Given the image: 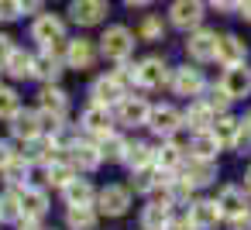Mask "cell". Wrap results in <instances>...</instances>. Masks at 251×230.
Listing matches in <instances>:
<instances>
[{
	"mask_svg": "<svg viewBox=\"0 0 251 230\" xmlns=\"http://www.w3.org/2000/svg\"><path fill=\"white\" fill-rule=\"evenodd\" d=\"M237 11H241L244 21H251V0H241V7H237Z\"/></svg>",
	"mask_w": 251,
	"mask_h": 230,
	"instance_id": "obj_44",
	"label": "cell"
},
{
	"mask_svg": "<svg viewBox=\"0 0 251 230\" xmlns=\"http://www.w3.org/2000/svg\"><path fill=\"white\" fill-rule=\"evenodd\" d=\"M38 114H42V124L45 127H59L62 117L69 114V96L62 90H55V86H45L38 93Z\"/></svg>",
	"mask_w": 251,
	"mask_h": 230,
	"instance_id": "obj_2",
	"label": "cell"
},
{
	"mask_svg": "<svg viewBox=\"0 0 251 230\" xmlns=\"http://www.w3.org/2000/svg\"><path fill=\"white\" fill-rule=\"evenodd\" d=\"M169 83H172L176 96H200V93L206 90L203 72H200V69H193V66H179V69H172Z\"/></svg>",
	"mask_w": 251,
	"mask_h": 230,
	"instance_id": "obj_6",
	"label": "cell"
},
{
	"mask_svg": "<svg viewBox=\"0 0 251 230\" xmlns=\"http://www.w3.org/2000/svg\"><path fill=\"white\" fill-rule=\"evenodd\" d=\"M25 11H21V4L18 0H0V21H14V18H21Z\"/></svg>",
	"mask_w": 251,
	"mask_h": 230,
	"instance_id": "obj_38",
	"label": "cell"
},
{
	"mask_svg": "<svg viewBox=\"0 0 251 230\" xmlns=\"http://www.w3.org/2000/svg\"><path fill=\"white\" fill-rule=\"evenodd\" d=\"M4 72H7V76H14V79H28V76H35V55H31V52L14 48V52H11V59L4 62Z\"/></svg>",
	"mask_w": 251,
	"mask_h": 230,
	"instance_id": "obj_28",
	"label": "cell"
},
{
	"mask_svg": "<svg viewBox=\"0 0 251 230\" xmlns=\"http://www.w3.org/2000/svg\"><path fill=\"white\" fill-rule=\"evenodd\" d=\"M21 4V11L25 14H35V11H42V0H18Z\"/></svg>",
	"mask_w": 251,
	"mask_h": 230,
	"instance_id": "obj_42",
	"label": "cell"
},
{
	"mask_svg": "<svg viewBox=\"0 0 251 230\" xmlns=\"http://www.w3.org/2000/svg\"><path fill=\"white\" fill-rule=\"evenodd\" d=\"M97 62V45L90 38H73L66 42V66L69 69H90Z\"/></svg>",
	"mask_w": 251,
	"mask_h": 230,
	"instance_id": "obj_16",
	"label": "cell"
},
{
	"mask_svg": "<svg viewBox=\"0 0 251 230\" xmlns=\"http://www.w3.org/2000/svg\"><path fill=\"white\" fill-rule=\"evenodd\" d=\"M131 185H134V192H155V189H165V185H169V172H162V168H155V165L134 168Z\"/></svg>",
	"mask_w": 251,
	"mask_h": 230,
	"instance_id": "obj_20",
	"label": "cell"
},
{
	"mask_svg": "<svg viewBox=\"0 0 251 230\" xmlns=\"http://www.w3.org/2000/svg\"><path fill=\"white\" fill-rule=\"evenodd\" d=\"M69 14H73L76 24L93 28V24H100V21L110 14V7H107V0H73V4H69Z\"/></svg>",
	"mask_w": 251,
	"mask_h": 230,
	"instance_id": "obj_8",
	"label": "cell"
},
{
	"mask_svg": "<svg viewBox=\"0 0 251 230\" xmlns=\"http://www.w3.org/2000/svg\"><path fill=\"white\" fill-rule=\"evenodd\" d=\"M11 158H14V151H11V144H7V141H0V168H4V165H7Z\"/></svg>",
	"mask_w": 251,
	"mask_h": 230,
	"instance_id": "obj_41",
	"label": "cell"
},
{
	"mask_svg": "<svg viewBox=\"0 0 251 230\" xmlns=\"http://www.w3.org/2000/svg\"><path fill=\"white\" fill-rule=\"evenodd\" d=\"M0 220H4V213H0Z\"/></svg>",
	"mask_w": 251,
	"mask_h": 230,
	"instance_id": "obj_47",
	"label": "cell"
},
{
	"mask_svg": "<svg viewBox=\"0 0 251 230\" xmlns=\"http://www.w3.org/2000/svg\"><path fill=\"white\" fill-rule=\"evenodd\" d=\"M186 55L196 59V62H210V59H217V35L206 31V28H196V31L186 38Z\"/></svg>",
	"mask_w": 251,
	"mask_h": 230,
	"instance_id": "obj_12",
	"label": "cell"
},
{
	"mask_svg": "<svg viewBox=\"0 0 251 230\" xmlns=\"http://www.w3.org/2000/svg\"><path fill=\"white\" fill-rule=\"evenodd\" d=\"M97 203H100V213L107 216H124L131 209V192L124 185H107L97 192Z\"/></svg>",
	"mask_w": 251,
	"mask_h": 230,
	"instance_id": "obj_13",
	"label": "cell"
},
{
	"mask_svg": "<svg viewBox=\"0 0 251 230\" xmlns=\"http://www.w3.org/2000/svg\"><path fill=\"white\" fill-rule=\"evenodd\" d=\"M189 151L193 158H203V161H213L220 155V141L213 138V131H193V141H189Z\"/></svg>",
	"mask_w": 251,
	"mask_h": 230,
	"instance_id": "obj_26",
	"label": "cell"
},
{
	"mask_svg": "<svg viewBox=\"0 0 251 230\" xmlns=\"http://www.w3.org/2000/svg\"><path fill=\"white\" fill-rule=\"evenodd\" d=\"M11 52H14V42L7 35H0V69H4V62L11 59Z\"/></svg>",
	"mask_w": 251,
	"mask_h": 230,
	"instance_id": "obj_39",
	"label": "cell"
},
{
	"mask_svg": "<svg viewBox=\"0 0 251 230\" xmlns=\"http://www.w3.org/2000/svg\"><path fill=\"white\" fill-rule=\"evenodd\" d=\"M169 76H172V69H169V62L158 59V55H148V59L138 62V86H145V90H158Z\"/></svg>",
	"mask_w": 251,
	"mask_h": 230,
	"instance_id": "obj_7",
	"label": "cell"
},
{
	"mask_svg": "<svg viewBox=\"0 0 251 230\" xmlns=\"http://www.w3.org/2000/svg\"><path fill=\"white\" fill-rule=\"evenodd\" d=\"M169 230H196V227H193V223H189V220H179V223H176V220H172V223H169Z\"/></svg>",
	"mask_w": 251,
	"mask_h": 230,
	"instance_id": "obj_43",
	"label": "cell"
},
{
	"mask_svg": "<svg viewBox=\"0 0 251 230\" xmlns=\"http://www.w3.org/2000/svg\"><path fill=\"white\" fill-rule=\"evenodd\" d=\"M179 179L189 185V189H200V185H210L217 179V165L213 161H203V158H189L179 172Z\"/></svg>",
	"mask_w": 251,
	"mask_h": 230,
	"instance_id": "obj_14",
	"label": "cell"
},
{
	"mask_svg": "<svg viewBox=\"0 0 251 230\" xmlns=\"http://www.w3.org/2000/svg\"><path fill=\"white\" fill-rule=\"evenodd\" d=\"M138 38H141V42H162V38H165V24H162V18L148 14V18L141 21V28H138Z\"/></svg>",
	"mask_w": 251,
	"mask_h": 230,
	"instance_id": "obj_36",
	"label": "cell"
},
{
	"mask_svg": "<svg viewBox=\"0 0 251 230\" xmlns=\"http://www.w3.org/2000/svg\"><path fill=\"white\" fill-rule=\"evenodd\" d=\"M69 151H73V155H69V165H79V168H97V165L103 161L97 141H76Z\"/></svg>",
	"mask_w": 251,
	"mask_h": 230,
	"instance_id": "obj_27",
	"label": "cell"
},
{
	"mask_svg": "<svg viewBox=\"0 0 251 230\" xmlns=\"http://www.w3.org/2000/svg\"><path fill=\"white\" fill-rule=\"evenodd\" d=\"M172 223V199H151L141 209V230H169Z\"/></svg>",
	"mask_w": 251,
	"mask_h": 230,
	"instance_id": "obj_15",
	"label": "cell"
},
{
	"mask_svg": "<svg viewBox=\"0 0 251 230\" xmlns=\"http://www.w3.org/2000/svg\"><path fill=\"white\" fill-rule=\"evenodd\" d=\"M62 76V59L52 52V48H42L38 55H35V79H42V83H55Z\"/></svg>",
	"mask_w": 251,
	"mask_h": 230,
	"instance_id": "obj_25",
	"label": "cell"
},
{
	"mask_svg": "<svg viewBox=\"0 0 251 230\" xmlns=\"http://www.w3.org/2000/svg\"><path fill=\"white\" fill-rule=\"evenodd\" d=\"M217 206H220V216H227V220H248V213H251V199L241 185H224L217 192Z\"/></svg>",
	"mask_w": 251,
	"mask_h": 230,
	"instance_id": "obj_4",
	"label": "cell"
},
{
	"mask_svg": "<svg viewBox=\"0 0 251 230\" xmlns=\"http://www.w3.org/2000/svg\"><path fill=\"white\" fill-rule=\"evenodd\" d=\"M49 185H55V189H66L73 179H76V172H73V165L69 161H55V165H49Z\"/></svg>",
	"mask_w": 251,
	"mask_h": 230,
	"instance_id": "obj_35",
	"label": "cell"
},
{
	"mask_svg": "<svg viewBox=\"0 0 251 230\" xmlns=\"http://www.w3.org/2000/svg\"><path fill=\"white\" fill-rule=\"evenodd\" d=\"M45 213H49V196H45V189L25 185V189H21V216H25V220H42Z\"/></svg>",
	"mask_w": 251,
	"mask_h": 230,
	"instance_id": "obj_24",
	"label": "cell"
},
{
	"mask_svg": "<svg viewBox=\"0 0 251 230\" xmlns=\"http://www.w3.org/2000/svg\"><path fill=\"white\" fill-rule=\"evenodd\" d=\"M217 220H220L217 199H196V203L189 206V223H193L196 230H213Z\"/></svg>",
	"mask_w": 251,
	"mask_h": 230,
	"instance_id": "obj_21",
	"label": "cell"
},
{
	"mask_svg": "<svg viewBox=\"0 0 251 230\" xmlns=\"http://www.w3.org/2000/svg\"><path fill=\"white\" fill-rule=\"evenodd\" d=\"M186 127H193V131H210V124L217 120V114L206 107V100H200V103H189V110H186Z\"/></svg>",
	"mask_w": 251,
	"mask_h": 230,
	"instance_id": "obj_29",
	"label": "cell"
},
{
	"mask_svg": "<svg viewBox=\"0 0 251 230\" xmlns=\"http://www.w3.org/2000/svg\"><path fill=\"white\" fill-rule=\"evenodd\" d=\"M90 96H93V103H100V107H114V103H121L127 93H124V86H121L114 76H100V79L90 86Z\"/></svg>",
	"mask_w": 251,
	"mask_h": 230,
	"instance_id": "obj_18",
	"label": "cell"
},
{
	"mask_svg": "<svg viewBox=\"0 0 251 230\" xmlns=\"http://www.w3.org/2000/svg\"><path fill=\"white\" fill-rule=\"evenodd\" d=\"M227 103H230V96H227V93H224L220 86H213V90H210V100H206V107H210V110H213V114L220 117V114L227 110Z\"/></svg>",
	"mask_w": 251,
	"mask_h": 230,
	"instance_id": "obj_37",
	"label": "cell"
},
{
	"mask_svg": "<svg viewBox=\"0 0 251 230\" xmlns=\"http://www.w3.org/2000/svg\"><path fill=\"white\" fill-rule=\"evenodd\" d=\"M97 148H100V155H103V158L121 161V158H124L127 141H124V138H117V134H107V138H100V141H97Z\"/></svg>",
	"mask_w": 251,
	"mask_h": 230,
	"instance_id": "obj_34",
	"label": "cell"
},
{
	"mask_svg": "<svg viewBox=\"0 0 251 230\" xmlns=\"http://www.w3.org/2000/svg\"><path fill=\"white\" fill-rule=\"evenodd\" d=\"M100 52L110 59V62H127V55L134 52V35L124 28V24H114L103 31L100 38Z\"/></svg>",
	"mask_w": 251,
	"mask_h": 230,
	"instance_id": "obj_1",
	"label": "cell"
},
{
	"mask_svg": "<svg viewBox=\"0 0 251 230\" xmlns=\"http://www.w3.org/2000/svg\"><path fill=\"white\" fill-rule=\"evenodd\" d=\"M148 127L155 131V134H176L179 127H186L182 124V117H179V110L176 107H169V103H162V107H151V117H148Z\"/></svg>",
	"mask_w": 251,
	"mask_h": 230,
	"instance_id": "obj_17",
	"label": "cell"
},
{
	"mask_svg": "<svg viewBox=\"0 0 251 230\" xmlns=\"http://www.w3.org/2000/svg\"><path fill=\"white\" fill-rule=\"evenodd\" d=\"M148 117H151V103L141 100V96H124L117 103V120L127 124V127H145Z\"/></svg>",
	"mask_w": 251,
	"mask_h": 230,
	"instance_id": "obj_10",
	"label": "cell"
},
{
	"mask_svg": "<svg viewBox=\"0 0 251 230\" xmlns=\"http://www.w3.org/2000/svg\"><path fill=\"white\" fill-rule=\"evenodd\" d=\"M244 189L251 192V168H248V175H244Z\"/></svg>",
	"mask_w": 251,
	"mask_h": 230,
	"instance_id": "obj_46",
	"label": "cell"
},
{
	"mask_svg": "<svg viewBox=\"0 0 251 230\" xmlns=\"http://www.w3.org/2000/svg\"><path fill=\"white\" fill-rule=\"evenodd\" d=\"M244 55H248V45H244L237 35H220V38H217V62H224L227 69H230V66H241Z\"/></svg>",
	"mask_w": 251,
	"mask_h": 230,
	"instance_id": "obj_19",
	"label": "cell"
},
{
	"mask_svg": "<svg viewBox=\"0 0 251 230\" xmlns=\"http://www.w3.org/2000/svg\"><path fill=\"white\" fill-rule=\"evenodd\" d=\"M124 4H127V7H148L151 0H124Z\"/></svg>",
	"mask_w": 251,
	"mask_h": 230,
	"instance_id": "obj_45",
	"label": "cell"
},
{
	"mask_svg": "<svg viewBox=\"0 0 251 230\" xmlns=\"http://www.w3.org/2000/svg\"><path fill=\"white\" fill-rule=\"evenodd\" d=\"M79 124H83V131H86L93 141H100V138L114 134V117H110V107H100V103H90V107L83 110Z\"/></svg>",
	"mask_w": 251,
	"mask_h": 230,
	"instance_id": "obj_5",
	"label": "cell"
},
{
	"mask_svg": "<svg viewBox=\"0 0 251 230\" xmlns=\"http://www.w3.org/2000/svg\"><path fill=\"white\" fill-rule=\"evenodd\" d=\"M210 4H213L217 11H237V7H241V0H210Z\"/></svg>",
	"mask_w": 251,
	"mask_h": 230,
	"instance_id": "obj_40",
	"label": "cell"
},
{
	"mask_svg": "<svg viewBox=\"0 0 251 230\" xmlns=\"http://www.w3.org/2000/svg\"><path fill=\"white\" fill-rule=\"evenodd\" d=\"M0 172H4V182H7V185L18 189V185H25V179H28V158H25V155H14Z\"/></svg>",
	"mask_w": 251,
	"mask_h": 230,
	"instance_id": "obj_32",
	"label": "cell"
},
{
	"mask_svg": "<svg viewBox=\"0 0 251 230\" xmlns=\"http://www.w3.org/2000/svg\"><path fill=\"white\" fill-rule=\"evenodd\" d=\"M62 196H66V203H69V206H90L97 192H93L90 179H73V182L62 189Z\"/></svg>",
	"mask_w": 251,
	"mask_h": 230,
	"instance_id": "obj_30",
	"label": "cell"
},
{
	"mask_svg": "<svg viewBox=\"0 0 251 230\" xmlns=\"http://www.w3.org/2000/svg\"><path fill=\"white\" fill-rule=\"evenodd\" d=\"M220 90L230 96V100H244L251 93V69L241 62V66H230L224 69V79H220Z\"/></svg>",
	"mask_w": 251,
	"mask_h": 230,
	"instance_id": "obj_11",
	"label": "cell"
},
{
	"mask_svg": "<svg viewBox=\"0 0 251 230\" xmlns=\"http://www.w3.org/2000/svg\"><path fill=\"white\" fill-rule=\"evenodd\" d=\"M31 38L42 48H55L59 42H66V21L59 14H38L31 24Z\"/></svg>",
	"mask_w": 251,
	"mask_h": 230,
	"instance_id": "obj_3",
	"label": "cell"
},
{
	"mask_svg": "<svg viewBox=\"0 0 251 230\" xmlns=\"http://www.w3.org/2000/svg\"><path fill=\"white\" fill-rule=\"evenodd\" d=\"M66 223H69V230H93L97 227V209L93 206H69Z\"/></svg>",
	"mask_w": 251,
	"mask_h": 230,
	"instance_id": "obj_31",
	"label": "cell"
},
{
	"mask_svg": "<svg viewBox=\"0 0 251 230\" xmlns=\"http://www.w3.org/2000/svg\"><path fill=\"white\" fill-rule=\"evenodd\" d=\"M42 114L38 110H21L14 120H11V134L21 138V141H31V138H42Z\"/></svg>",
	"mask_w": 251,
	"mask_h": 230,
	"instance_id": "obj_22",
	"label": "cell"
},
{
	"mask_svg": "<svg viewBox=\"0 0 251 230\" xmlns=\"http://www.w3.org/2000/svg\"><path fill=\"white\" fill-rule=\"evenodd\" d=\"M210 131H213V138L220 141V148H241V120H237V117L220 114Z\"/></svg>",
	"mask_w": 251,
	"mask_h": 230,
	"instance_id": "obj_23",
	"label": "cell"
},
{
	"mask_svg": "<svg viewBox=\"0 0 251 230\" xmlns=\"http://www.w3.org/2000/svg\"><path fill=\"white\" fill-rule=\"evenodd\" d=\"M169 21H172L176 28H182V31L200 28V21H203V4H200V0H172Z\"/></svg>",
	"mask_w": 251,
	"mask_h": 230,
	"instance_id": "obj_9",
	"label": "cell"
},
{
	"mask_svg": "<svg viewBox=\"0 0 251 230\" xmlns=\"http://www.w3.org/2000/svg\"><path fill=\"white\" fill-rule=\"evenodd\" d=\"M21 114V100H18V93L11 90V86H0V120H14Z\"/></svg>",
	"mask_w": 251,
	"mask_h": 230,
	"instance_id": "obj_33",
	"label": "cell"
}]
</instances>
